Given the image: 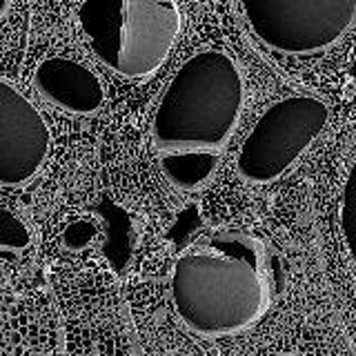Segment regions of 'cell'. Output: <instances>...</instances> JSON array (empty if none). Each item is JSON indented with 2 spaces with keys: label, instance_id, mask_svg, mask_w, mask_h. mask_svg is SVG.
<instances>
[{
  "label": "cell",
  "instance_id": "1",
  "mask_svg": "<svg viewBox=\"0 0 356 356\" xmlns=\"http://www.w3.org/2000/svg\"><path fill=\"white\" fill-rule=\"evenodd\" d=\"M170 294L178 318L200 337L248 330L270 303L261 241L222 232L187 248L174 263Z\"/></svg>",
  "mask_w": 356,
  "mask_h": 356
},
{
  "label": "cell",
  "instance_id": "2",
  "mask_svg": "<svg viewBox=\"0 0 356 356\" xmlns=\"http://www.w3.org/2000/svg\"><path fill=\"white\" fill-rule=\"evenodd\" d=\"M245 85L225 51L207 49L187 58L156 105L152 140L161 152H220L243 111Z\"/></svg>",
  "mask_w": 356,
  "mask_h": 356
},
{
  "label": "cell",
  "instance_id": "3",
  "mask_svg": "<svg viewBox=\"0 0 356 356\" xmlns=\"http://www.w3.org/2000/svg\"><path fill=\"white\" fill-rule=\"evenodd\" d=\"M78 22L96 58L125 78L152 76L183 27L174 0H83Z\"/></svg>",
  "mask_w": 356,
  "mask_h": 356
},
{
  "label": "cell",
  "instance_id": "4",
  "mask_svg": "<svg viewBox=\"0 0 356 356\" xmlns=\"http://www.w3.org/2000/svg\"><path fill=\"white\" fill-rule=\"evenodd\" d=\"M327 118V105L314 96H287L267 107L241 145V178L252 185L274 183L316 140Z\"/></svg>",
  "mask_w": 356,
  "mask_h": 356
},
{
  "label": "cell",
  "instance_id": "5",
  "mask_svg": "<svg viewBox=\"0 0 356 356\" xmlns=\"http://www.w3.org/2000/svg\"><path fill=\"white\" fill-rule=\"evenodd\" d=\"M243 18L265 47L314 56L356 25V0H241Z\"/></svg>",
  "mask_w": 356,
  "mask_h": 356
},
{
  "label": "cell",
  "instance_id": "6",
  "mask_svg": "<svg viewBox=\"0 0 356 356\" xmlns=\"http://www.w3.org/2000/svg\"><path fill=\"white\" fill-rule=\"evenodd\" d=\"M49 140L47 122L31 100L0 78V185H22L36 176Z\"/></svg>",
  "mask_w": 356,
  "mask_h": 356
},
{
  "label": "cell",
  "instance_id": "7",
  "mask_svg": "<svg viewBox=\"0 0 356 356\" xmlns=\"http://www.w3.org/2000/svg\"><path fill=\"white\" fill-rule=\"evenodd\" d=\"M33 87L47 103L76 116L94 114L105 100V89L98 76L89 67L63 56L44 58L36 67Z\"/></svg>",
  "mask_w": 356,
  "mask_h": 356
},
{
  "label": "cell",
  "instance_id": "8",
  "mask_svg": "<svg viewBox=\"0 0 356 356\" xmlns=\"http://www.w3.org/2000/svg\"><path fill=\"white\" fill-rule=\"evenodd\" d=\"M218 154L194 149V152H163L161 170L174 187L192 192L203 187L216 172Z\"/></svg>",
  "mask_w": 356,
  "mask_h": 356
},
{
  "label": "cell",
  "instance_id": "9",
  "mask_svg": "<svg viewBox=\"0 0 356 356\" xmlns=\"http://www.w3.org/2000/svg\"><path fill=\"white\" fill-rule=\"evenodd\" d=\"M341 232L345 250L350 254V261L356 267V161L352 163L348 178L343 185L341 196Z\"/></svg>",
  "mask_w": 356,
  "mask_h": 356
},
{
  "label": "cell",
  "instance_id": "10",
  "mask_svg": "<svg viewBox=\"0 0 356 356\" xmlns=\"http://www.w3.org/2000/svg\"><path fill=\"white\" fill-rule=\"evenodd\" d=\"M31 243L29 227L22 222L14 211L0 207V250H25Z\"/></svg>",
  "mask_w": 356,
  "mask_h": 356
},
{
  "label": "cell",
  "instance_id": "11",
  "mask_svg": "<svg viewBox=\"0 0 356 356\" xmlns=\"http://www.w3.org/2000/svg\"><path fill=\"white\" fill-rule=\"evenodd\" d=\"M94 234H96V227L89 220H76L63 234L65 248H70V250H83V248H87V245H89V241L94 238Z\"/></svg>",
  "mask_w": 356,
  "mask_h": 356
},
{
  "label": "cell",
  "instance_id": "12",
  "mask_svg": "<svg viewBox=\"0 0 356 356\" xmlns=\"http://www.w3.org/2000/svg\"><path fill=\"white\" fill-rule=\"evenodd\" d=\"M7 7H9V0H0V18L5 16V11H7Z\"/></svg>",
  "mask_w": 356,
  "mask_h": 356
}]
</instances>
